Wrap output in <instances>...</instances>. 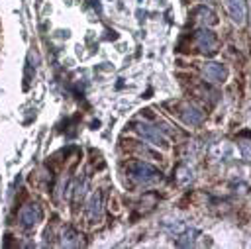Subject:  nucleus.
<instances>
[{"mask_svg":"<svg viewBox=\"0 0 251 249\" xmlns=\"http://www.w3.org/2000/svg\"><path fill=\"white\" fill-rule=\"evenodd\" d=\"M127 176L133 184L137 186H153V184H159L161 182V171H157L155 167H151L149 163H143V161H131L127 165Z\"/></svg>","mask_w":251,"mask_h":249,"instance_id":"1","label":"nucleus"},{"mask_svg":"<svg viewBox=\"0 0 251 249\" xmlns=\"http://www.w3.org/2000/svg\"><path fill=\"white\" fill-rule=\"evenodd\" d=\"M41 220H43V208L39 206V202H27L25 206H22V210L18 214V222L24 229L35 227Z\"/></svg>","mask_w":251,"mask_h":249,"instance_id":"2","label":"nucleus"},{"mask_svg":"<svg viewBox=\"0 0 251 249\" xmlns=\"http://www.w3.org/2000/svg\"><path fill=\"white\" fill-rule=\"evenodd\" d=\"M194 43H196V47H198L200 51H204V53H214V51H216V45H218V39H216V35H214L210 29L202 27V29H198V31L194 33Z\"/></svg>","mask_w":251,"mask_h":249,"instance_id":"3","label":"nucleus"},{"mask_svg":"<svg viewBox=\"0 0 251 249\" xmlns=\"http://www.w3.org/2000/svg\"><path fill=\"white\" fill-rule=\"evenodd\" d=\"M224 6H226V12L229 14V18L241 25L247 18V8H245V2L243 0H224Z\"/></svg>","mask_w":251,"mask_h":249,"instance_id":"4","label":"nucleus"},{"mask_svg":"<svg viewBox=\"0 0 251 249\" xmlns=\"http://www.w3.org/2000/svg\"><path fill=\"white\" fill-rule=\"evenodd\" d=\"M202 75L208 82H224L227 78V71L220 63H206L202 67Z\"/></svg>","mask_w":251,"mask_h":249,"instance_id":"5","label":"nucleus"},{"mask_svg":"<svg viewBox=\"0 0 251 249\" xmlns=\"http://www.w3.org/2000/svg\"><path fill=\"white\" fill-rule=\"evenodd\" d=\"M86 218L90 224H98L102 220V194L100 192H94L90 198H88V204H86Z\"/></svg>","mask_w":251,"mask_h":249,"instance_id":"6","label":"nucleus"},{"mask_svg":"<svg viewBox=\"0 0 251 249\" xmlns=\"http://www.w3.org/2000/svg\"><path fill=\"white\" fill-rule=\"evenodd\" d=\"M137 131H139L147 141H151V143H155V145H167V139L161 135V131H159L157 127L149 125V124H139V125H137Z\"/></svg>","mask_w":251,"mask_h":249,"instance_id":"7","label":"nucleus"},{"mask_svg":"<svg viewBox=\"0 0 251 249\" xmlns=\"http://www.w3.org/2000/svg\"><path fill=\"white\" fill-rule=\"evenodd\" d=\"M180 118H182V122L188 124V125H198V124L204 120V114H202L198 108H194L192 104H182Z\"/></svg>","mask_w":251,"mask_h":249,"instance_id":"8","label":"nucleus"},{"mask_svg":"<svg viewBox=\"0 0 251 249\" xmlns=\"http://www.w3.org/2000/svg\"><path fill=\"white\" fill-rule=\"evenodd\" d=\"M194 18L200 20L202 24H208V25L216 24V14H214L210 8H206V6H198V8L194 10Z\"/></svg>","mask_w":251,"mask_h":249,"instance_id":"9","label":"nucleus"},{"mask_svg":"<svg viewBox=\"0 0 251 249\" xmlns=\"http://www.w3.org/2000/svg\"><path fill=\"white\" fill-rule=\"evenodd\" d=\"M63 245H67V247L78 245V233L73 227H65L63 229Z\"/></svg>","mask_w":251,"mask_h":249,"instance_id":"10","label":"nucleus"}]
</instances>
